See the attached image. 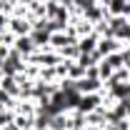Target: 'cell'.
Listing matches in <instances>:
<instances>
[{
	"instance_id": "cell-2",
	"label": "cell",
	"mask_w": 130,
	"mask_h": 130,
	"mask_svg": "<svg viewBox=\"0 0 130 130\" xmlns=\"http://www.w3.org/2000/svg\"><path fill=\"white\" fill-rule=\"evenodd\" d=\"M105 88V83L100 80V78H88V75H83L80 80H75V90L80 93V95H88V93H100Z\"/></svg>"
},
{
	"instance_id": "cell-3",
	"label": "cell",
	"mask_w": 130,
	"mask_h": 130,
	"mask_svg": "<svg viewBox=\"0 0 130 130\" xmlns=\"http://www.w3.org/2000/svg\"><path fill=\"white\" fill-rule=\"evenodd\" d=\"M13 50H15V53H20V55L28 60V58H30V55H32L38 48H35V43H32L30 35H18L15 43H13Z\"/></svg>"
},
{
	"instance_id": "cell-1",
	"label": "cell",
	"mask_w": 130,
	"mask_h": 130,
	"mask_svg": "<svg viewBox=\"0 0 130 130\" xmlns=\"http://www.w3.org/2000/svg\"><path fill=\"white\" fill-rule=\"evenodd\" d=\"M125 48H128V43L118 40V38H113V35H105V38L98 40L95 55H98V58H105V55H113V53H123Z\"/></svg>"
},
{
	"instance_id": "cell-4",
	"label": "cell",
	"mask_w": 130,
	"mask_h": 130,
	"mask_svg": "<svg viewBox=\"0 0 130 130\" xmlns=\"http://www.w3.org/2000/svg\"><path fill=\"white\" fill-rule=\"evenodd\" d=\"M8 30L13 32V35H30L32 30V25H30V20L28 18H15V15H10V20H8Z\"/></svg>"
},
{
	"instance_id": "cell-5",
	"label": "cell",
	"mask_w": 130,
	"mask_h": 130,
	"mask_svg": "<svg viewBox=\"0 0 130 130\" xmlns=\"http://www.w3.org/2000/svg\"><path fill=\"white\" fill-rule=\"evenodd\" d=\"M98 38L95 32H90V35H85V38H78V50L80 53H95V48H98Z\"/></svg>"
}]
</instances>
